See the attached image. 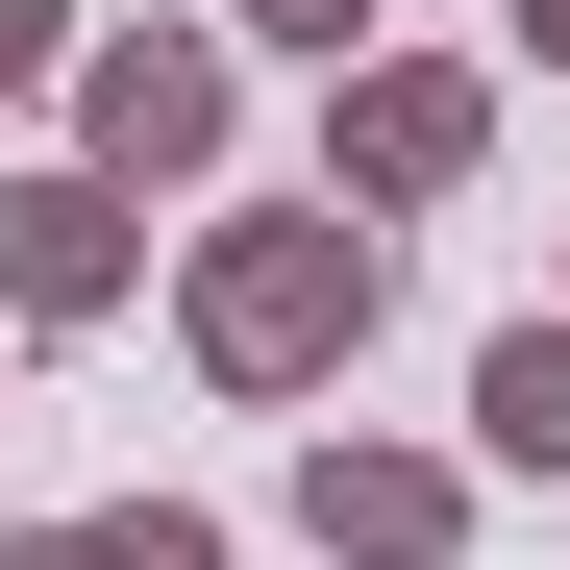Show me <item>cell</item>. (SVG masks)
Here are the masks:
<instances>
[{"instance_id":"obj_1","label":"cell","mask_w":570,"mask_h":570,"mask_svg":"<svg viewBox=\"0 0 570 570\" xmlns=\"http://www.w3.org/2000/svg\"><path fill=\"white\" fill-rule=\"evenodd\" d=\"M372 224L347 199H248V224H199L174 248V347L224 372V397H347V347H372Z\"/></svg>"},{"instance_id":"obj_2","label":"cell","mask_w":570,"mask_h":570,"mask_svg":"<svg viewBox=\"0 0 570 570\" xmlns=\"http://www.w3.org/2000/svg\"><path fill=\"white\" fill-rule=\"evenodd\" d=\"M75 174H100V199H199L224 174V125H248V50L224 26H75Z\"/></svg>"},{"instance_id":"obj_3","label":"cell","mask_w":570,"mask_h":570,"mask_svg":"<svg viewBox=\"0 0 570 570\" xmlns=\"http://www.w3.org/2000/svg\"><path fill=\"white\" fill-rule=\"evenodd\" d=\"M471 149H497V75H471V50H347V75H323V199H347V224L471 199Z\"/></svg>"},{"instance_id":"obj_4","label":"cell","mask_w":570,"mask_h":570,"mask_svg":"<svg viewBox=\"0 0 570 570\" xmlns=\"http://www.w3.org/2000/svg\"><path fill=\"white\" fill-rule=\"evenodd\" d=\"M149 298V199H100V174H0V323H125Z\"/></svg>"},{"instance_id":"obj_5","label":"cell","mask_w":570,"mask_h":570,"mask_svg":"<svg viewBox=\"0 0 570 570\" xmlns=\"http://www.w3.org/2000/svg\"><path fill=\"white\" fill-rule=\"evenodd\" d=\"M298 546H323V570H446V546H471V471L323 422V446H298Z\"/></svg>"},{"instance_id":"obj_6","label":"cell","mask_w":570,"mask_h":570,"mask_svg":"<svg viewBox=\"0 0 570 570\" xmlns=\"http://www.w3.org/2000/svg\"><path fill=\"white\" fill-rule=\"evenodd\" d=\"M471 471H546V497H570V323H497V347H471Z\"/></svg>"},{"instance_id":"obj_7","label":"cell","mask_w":570,"mask_h":570,"mask_svg":"<svg viewBox=\"0 0 570 570\" xmlns=\"http://www.w3.org/2000/svg\"><path fill=\"white\" fill-rule=\"evenodd\" d=\"M75 570H224V521H199V497H100V521H75Z\"/></svg>"},{"instance_id":"obj_8","label":"cell","mask_w":570,"mask_h":570,"mask_svg":"<svg viewBox=\"0 0 570 570\" xmlns=\"http://www.w3.org/2000/svg\"><path fill=\"white\" fill-rule=\"evenodd\" d=\"M224 26H248V50H323V75H347L372 26H397V0H224Z\"/></svg>"},{"instance_id":"obj_9","label":"cell","mask_w":570,"mask_h":570,"mask_svg":"<svg viewBox=\"0 0 570 570\" xmlns=\"http://www.w3.org/2000/svg\"><path fill=\"white\" fill-rule=\"evenodd\" d=\"M26 75H75V0H0V100H26Z\"/></svg>"},{"instance_id":"obj_10","label":"cell","mask_w":570,"mask_h":570,"mask_svg":"<svg viewBox=\"0 0 570 570\" xmlns=\"http://www.w3.org/2000/svg\"><path fill=\"white\" fill-rule=\"evenodd\" d=\"M521 50H546V75H570V0H521Z\"/></svg>"},{"instance_id":"obj_11","label":"cell","mask_w":570,"mask_h":570,"mask_svg":"<svg viewBox=\"0 0 570 570\" xmlns=\"http://www.w3.org/2000/svg\"><path fill=\"white\" fill-rule=\"evenodd\" d=\"M0 570H75V521H26V546H0Z\"/></svg>"}]
</instances>
